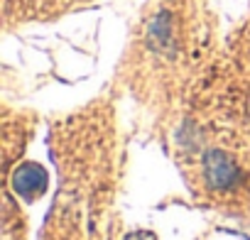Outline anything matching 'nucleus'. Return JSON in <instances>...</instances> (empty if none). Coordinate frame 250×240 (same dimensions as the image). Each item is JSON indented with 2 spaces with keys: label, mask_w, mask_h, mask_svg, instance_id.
<instances>
[{
  "label": "nucleus",
  "mask_w": 250,
  "mask_h": 240,
  "mask_svg": "<svg viewBox=\"0 0 250 240\" xmlns=\"http://www.w3.org/2000/svg\"><path fill=\"white\" fill-rule=\"evenodd\" d=\"M15 189H18V194H22V196H37V194H42L44 191V186H47V174H44V169L40 167V164H22L18 172H15Z\"/></svg>",
  "instance_id": "obj_1"
},
{
  "label": "nucleus",
  "mask_w": 250,
  "mask_h": 240,
  "mask_svg": "<svg viewBox=\"0 0 250 240\" xmlns=\"http://www.w3.org/2000/svg\"><path fill=\"white\" fill-rule=\"evenodd\" d=\"M206 174L213 186H230L238 177V169H235L233 160L226 157L223 152H211L206 157Z\"/></svg>",
  "instance_id": "obj_2"
}]
</instances>
